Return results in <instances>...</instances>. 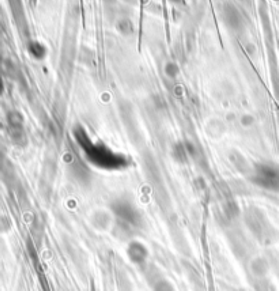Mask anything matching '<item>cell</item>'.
<instances>
[{
	"mask_svg": "<svg viewBox=\"0 0 279 291\" xmlns=\"http://www.w3.org/2000/svg\"><path fill=\"white\" fill-rule=\"evenodd\" d=\"M86 138L87 136L85 135L79 136L78 140L85 142V144H82L85 147L83 150L86 151V154L89 156L90 160H93L97 165L104 166V168H113V166L120 165L119 156L112 154L111 151H108V148H105V147H100V146L93 144Z\"/></svg>",
	"mask_w": 279,
	"mask_h": 291,
	"instance_id": "cell-1",
	"label": "cell"
}]
</instances>
